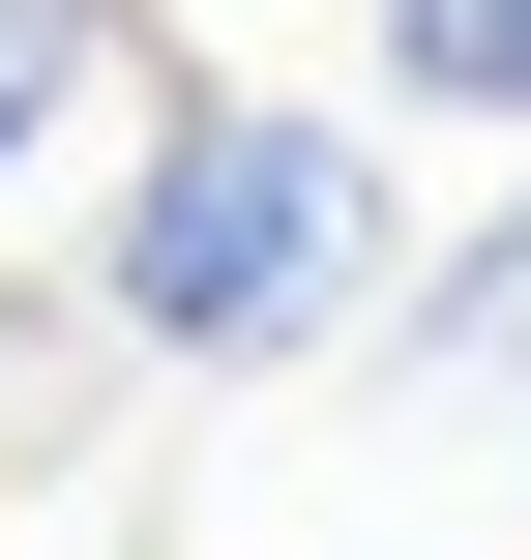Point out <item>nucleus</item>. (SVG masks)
<instances>
[{"mask_svg": "<svg viewBox=\"0 0 531 560\" xmlns=\"http://www.w3.org/2000/svg\"><path fill=\"white\" fill-rule=\"evenodd\" d=\"M384 89H414V118H503V148H531V0H384Z\"/></svg>", "mask_w": 531, "mask_h": 560, "instance_id": "2", "label": "nucleus"}, {"mask_svg": "<svg viewBox=\"0 0 531 560\" xmlns=\"http://www.w3.org/2000/svg\"><path fill=\"white\" fill-rule=\"evenodd\" d=\"M355 295H384V148L296 118V89H148L118 236H89V325L177 354V384H266V354H325Z\"/></svg>", "mask_w": 531, "mask_h": 560, "instance_id": "1", "label": "nucleus"}, {"mask_svg": "<svg viewBox=\"0 0 531 560\" xmlns=\"http://www.w3.org/2000/svg\"><path fill=\"white\" fill-rule=\"evenodd\" d=\"M89 89H118V0H0V177H30Z\"/></svg>", "mask_w": 531, "mask_h": 560, "instance_id": "4", "label": "nucleus"}, {"mask_svg": "<svg viewBox=\"0 0 531 560\" xmlns=\"http://www.w3.org/2000/svg\"><path fill=\"white\" fill-rule=\"evenodd\" d=\"M414 384H473V413H531V207L473 236V266H443V295H414Z\"/></svg>", "mask_w": 531, "mask_h": 560, "instance_id": "3", "label": "nucleus"}]
</instances>
